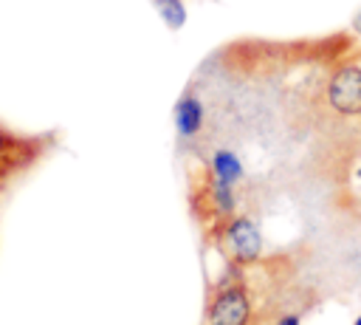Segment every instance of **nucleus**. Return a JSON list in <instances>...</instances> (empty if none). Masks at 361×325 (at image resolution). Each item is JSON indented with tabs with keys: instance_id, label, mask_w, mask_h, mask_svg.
<instances>
[{
	"instance_id": "nucleus-2",
	"label": "nucleus",
	"mask_w": 361,
	"mask_h": 325,
	"mask_svg": "<svg viewBox=\"0 0 361 325\" xmlns=\"http://www.w3.org/2000/svg\"><path fill=\"white\" fill-rule=\"evenodd\" d=\"M240 266H228V274L217 283L206 305L203 325H251V297L243 280H237Z\"/></svg>"
},
{
	"instance_id": "nucleus-9",
	"label": "nucleus",
	"mask_w": 361,
	"mask_h": 325,
	"mask_svg": "<svg viewBox=\"0 0 361 325\" xmlns=\"http://www.w3.org/2000/svg\"><path fill=\"white\" fill-rule=\"evenodd\" d=\"M355 28L361 31V11H358V20H355Z\"/></svg>"
},
{
	"instance_id": "nucleus-5",
	"label": "nucleus",
	"mask_w": 361,
	"mask_h": 325,
	"mask_svg": "<svg viewBox=\"0 0 361 325\" xmlns=\"http://www.w3.org/2000/svg\"><path fill=\"white\" fill-rule=\"evenodd\" d=\"M206 122V107L200 102V96L195 90H186L178 102H175V130L180 138H195L203 130Z\"/></svg>"
},
{
	"instance_id": "nucleus-7",
	"label": "nucleus",
	"mask_w": 361,
	"mask_h": 325,
	"mask_svg": "<svg viewBox=\"0 0 361 325\" xmlns=\"http://www.w3.org/2000/svg\"><path fill=\"white\" fill-rule=\"evenodd\" d=\"M152 3H155V8H158L161 20H164L169 28H180V25L186 23V8H183L180 0H152Z\"/></svg>"
},
{
	"instance_id": "nucleus-4",
	"label": "nucleus",
	"mask_w": 361,
	"mask_h": 325,
	"mask_svg": "<svg viewBox=\"0 0 361 325\" xmlns=\"http://www.w3.org/2000/svg\"><path fill=\"white\" fill-rule=\"evenodd\" d=\"M34 155H37V141L11 136L6 127H0V178L25 167Z\"/></svg>"
},
{
	"instance_id": "nucleus-3",
	"label": "nucleus",
	"mask_w": 361,
	"mask_h": 325,
	"mask_svg": "<svg viewBox=\"0 0 361 325\" xmlns=\"http://www.w3.org/2000/svg\"><path fill=\"white\" fill-rule=\"evenodd\" d=\"M327 105L338 116H361V65L341 62L327 79Z\"/></svg>"
},
{
	"instance_id": "nucleus-1",
	"label": "nucleus",
	"mask_w": 361,
	"mask_h": 325,
	"mask_svg": "<svg viewBox=\"0 0 361 325\" xmlns=\"http://www.w3.org/2000/svg\"><path fill=\"white\" fill-rule=\"evenodd\" d=\"M214 240L228 266H254L262 254V232L248 215H228L214 223Z\"/></svg>"
},
{
	"instance_id": "nucleus-11",
	"label": "nucleus",
	"mask_w": 361,
	"mask_h": 325,
	"mask_svg": "<svg viewBox=\"0 0 361 325\" xmlns=\"http://www.w3.org/2000/svg\"><path fill=\"white\" fill-rule=\"evenodd\" d=\"M358 178H361V170H358Z\"/></svg>"
},
{
	"instance_id": "nucleus-8",
	"label": "nucleus",
	"mask_w": 361,
	"mask_h": 325,
	"mask_svg": "<svg viewBox=\"0 0 361 325\" xmlns=\"http://www.w3.org/2000/svg\"><path fill=\"white\" fill-rule=\"evenodd\" d=\"M274 325H302V314H282Z\"/></svg>"
},
{
	"instance_id": "nucleus-10",
	"label": "nucleus",
	"mask_w": 361,
	"mask_h": 325,
	"mask_svg": "<svg viewBox=\"0 0 361 325\" xmlns=\"http://www.w3.org/2000/svg\"><path fill=\"white\" fill-rule=\"evenodd\" d=\"M353 325H361V314H358V317H355V319H353Z\"/></svg>"
},
{
	"instance_id": "nucleus-6",
	"label": "nucleus",
	"mask_w": 361,
	"mask_h": 325,
	"mask_svg": "<svg viewBox=\"0 0 361 325\" xmlns=\"http://www.w3.org/2000/svg\"><path fill=\"white\" fill-rule=\"evenodd\" d=\"M206 172H209L214 181L228 184V187H237V184L243 181V175H245L240 155H237L234 150H226V147H220V150H214V153H212Z\"/></svg>"
}]
</instances>
